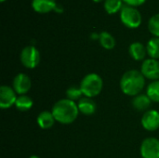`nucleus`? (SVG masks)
Segmentation results:
<instances>
[{
  "label": "nucleus",
  "instance_id": "nucleus-1",
  "mask_svg": "<svg viewBox=\"0 0 159 158\" xmlns=\"http://www.w3.org/2000/svg\"><path fill=\"white\" fill-rule=\"evenodd\" d=\"M52 114L57 122L63 125H68L75 121L79 114V109L74 101L62 99L54 104Z\"/></svg>",
  "mask_w": 159,
  "mask_h": 158
},
{
  "label": "nucleus",
  "instance_id": "nucleus-2",
  "mask_svg": "<svg viewBox=\"0 0 159 158\" xmlns=\"http://www.w3.org/2000/svg\"><path fill=\"white\" fill-rule=\"evenodd\" d=\"M145 85V77L137 70L126 72L120 80V88L128 96H137L141 93Z\"/></svg>",
  "mask_w": 159,
  "mask_h": 158
},
{
  "label": "nucleus",
  "instance_id": "nucleus-3",
  "mask_svg": "<svg viewBox=\"0 0 159 158\" xmlns=\"http://www.w3.org/2000/svg\"><path fill=\"white\" fill-rule=\"evenodd\" d=\"M102 87L103 82L102 77L94 73L87 74L80 83L83 95L88 98H93L99 95L102 90Z\"/></svg>",
  "mask_w": 159,
  "mask_h": 158
},
{
  "label": "nucleus",
  "instance_id": "nucleus-4",
  "mask_svg": "<svg viewBox=\"0 0 159 158\" xmlns=\"http://www.w3.org/2000/svg\"><path fill=\"white\" fill-rule=\"evenodd\" d=\"M120 19L122 23L130 29L138 28L142 23V15L140 11L130 6H124L120 11Z\"/></svg>",
  "mask_w": 159,
  "mask_h": 158
},
{
  "label": "nucleus",
  "instance_id": "nucleus-5",
  "mask_svg": "<svg viewBox=\"0 0 159 158\" xmlns=\"http://www.w3.org/2000/svg\"><path fill=\"white\" fill-rule=\"evenodd\" d=\"M20 61L28 69L35 68L40 62V53L34 46L25 47L20 52Z\"/></svg>",
  "mask_w": 159,
  "mask_h": 158
},
{
  "label": "nucleus",
  "instance_id": "nucleus-6",
  "mask_svg": "<svg viewBox=\"0 0 159 158\" xmlns=\"http://www.w3.org/2000/svg\"><path fill=\"white\" fill-rule=\"evenodd\" d=\"M141 155L143 158H159V140L145 139L141 145Z\"/></svg>",
  "mask_w": 159,
  "mask_h": 158
},
{
  "label": "nucleus",
  "instance_id": "nucleus-7",
  "mask_svg": "<svg viewBox=\"0 0 159 158\" xmlns=\"http://www.w3.org/2000/svg\"><path fill=\"white\" fill-rule=\"evenodd\" d=\"M142 74L145 78L150 80H159V61L147 59L142 64Z\"/></svg>",
  "mask_w": 159,
  "mask_h": 158
},
{
  "label": "nucleus",
  "instance_id": "nucleus-8",
  "mask_svg": "<svg viewBox=\"0 0 159 158\" xmlns=\"http://www.w3.org/2000/svg\"><path fill=\"white\" fill-rule=\"evenodd\" d=\"M17 99L13 88L7 86H2L0 88V107L2 109H7L13 106L16 103Z\"/></svg>",
  "mask_w": 159,
  "mask_h": 158
},
{
  "label": "nucleus",
  "instance_id": "nucleus-9",
  "mask_svg": "<svg viewBox=\"0 0 159 158\" xmlns=\"http://www.w3.org/2000/svg\"><path fill=\"white\" fill-rule=\"evenodd\" d=\"M13 89L15 90L16 93L21 95H25L31 88L32 83H31V79L30 77L25 74H19L15 76V78L13 79Z\"/></svg>",
  "mask_w": 159,
  "mask_h": 158
},
{
  "label": "nucleus",
  "instance_id": "nucleus-10",
  "mask_svg": "<svg viewBox=\"0 0 159 158\" xmlns=\"http://www.w3.org/2000/svg\"><path fill=\"white\" fill-rule=\"evenodd\" d=\"M143 127L148 131H155L159 129V113L156 110L146 111L142 118Z\"/></svg>",
  "mask_w": 159,
  "mask_h": 158
},
{
  "label": "nucleus",
  "instance_id": "nucleus-11",
  "mask_svg": "<svg viewBox=\"0 0 159 158\" xmlns=\"http://www.w3.org/2000/svg\"><path fill=\"white\" fill-rule=\"evenodd\" d=\"M57 7L56 0H33L32 7L33 9L40 14L48 13L51 10H55Z\"/></svg>",
  "mask_w": 159,
  "mask_h": 158
},
{
  "label": "nucleus",
  "instance_id": "nucleus-12",
  "mask_svg": "<svg viewBox=\"0 0 159 158\" xmlns=\"http://www.w3.org/2000/svg\"><path fill=\"white\" fill-rule=\"evenodd\" d=\"M77 106H78L79 112H81L82 114L86 115H91L97 110V105L95 102L91 98H88V97L81 98L78 102Z\"/></svg>",
  "mask_w": 159,
  "mask_h": 158
},
{
  "label": "nucleus",
  "instance_id": "nucleus-13",
  "mask_svg": "<svg viewBox=\"0 0 159 158\" xmlns=\"http://www.w3.org/2000/svg\"><path fill=\"white\" fill-rule=\"evenodd\" d=\"M55 118L52 112L43 111L37 116V124L42 129H48L52 128L55 123Z\"/></svg>",
  "mask_w": 159,
  "mask_h": 158
},
{
  "label": "nucleus",
  "instance_id": "nucleus-14",
  "mask_svg": "<svg viewBox=\"0 0 159 158\" xmlns=\"http://www.w3.org/2000/svg\"><path fill=\"white\" fill-rule=\"evenodd\" d=\"M129 54L132 59L135 61H143L146 54H147V49L146 47L140 42H134L129 46Z\"/></svg>",
  "mask_w": 159,
  "mask_h": 158
},
{
  "label": "nucleus",
  "instance_id": "nucleus-15",
  "mask_svg": "<svg viewBox=\"0 0 159 158\" xmlns=\"http://www.w3.org/2000/svg\"><path fill=\"white\" fill-rule=\"evenodd\" d=\"M132 106L138 111H145L151 106L152 101L147 94H139L132 100Z\"/></svg>",
  "mask_w": 159,
  "mask_h": 158
},
{
  "label": "nucleus",
  "instance_id": "nucleus-16",
  "mask_svg": "<svg viewBox=\"0 0 159 158\" xmlns=\"http://www.w3.org/2000/svg\"><path fill=\"white\" fill-rule=\"evenodd\" d=\"M100 44L105 49H113L116 46V40L114 36L108 32H102L99 34Z\"/></svg>",
  "mask_w": 159,
  "mask_h": 158
},
{
  "label": "nucleus",
  "instance_id": "nucleus-17",
  "mask_svg": "<svg viewBox=\"0 0 159 158\" xmlns=\"http://www.w3.org/2000/svg\"><path fill=\"white\" fill-rule=\"evenodd\" d=\"M33 103H34L33 100L30 97H28L26 95H21V96L18 97L15 106L20 112H27L33 107Z\"/></svg>",
  "mask_w": 159,
  "mask_h": 158
},
{
  "label": "nucleus",
  "instance_id": "nucleus-18",
  "mask_svg": "<svg viewBox=\"0 0 159 158\" xmlns=\"http://www.w3.org/2000/svg\"><path fill=\"white\" fill-rule=\"evenodd\" d=\"M147 54L151 59L158 60L159 59V37H154L150 39L146 46Z\"/></svg>",
  "mask_w": 159,
  "mask_h": 158
},
{
  "label": "nucleus",
  "instance_id": "nucleus-19",
  "mask_svg": "<svg viewBox=\"0 0 159 158\" xmlns=\"http://www.w3.org/2000/svg\"><path fill=\"white\" fill-rule=\"evenodd\" d=\"M123 0H104V9L108 14H116L122 9Z\"/></svg>",
  "mask_w": 159,
  "mask_h": 158
},
{
  "label": "nucleus",
  "instance_id": "nucleus-20",
  "mask_svg": "<svg viewBox=\"0 0 159 158\" xmlns=\"http://www.w3.org/2000/svg\"><path fill=\"white\" fill-rule=\"evenodd\" d=\"M146 94L152 102H159V80L153 81L149 84Z\"/></svg>",
  "mask_w": 159,
  "mask_h": 158
},
{
  "label": "nucleus",
  "instance_id": "nucleus-21",
  "mask_svg": "<svg viewBox=\"0 0 159 158\" xmlns=\"http://www.w3.org/2000/svg\"><path fill=\"white\" fill-rule=\"evenodd\" d=\"M149 32L155 35V37H159V13L154 15L148 22Z\"/></svg>",
  "mask_w": 159,
  "mask_h": 158
},
{
  "label": "nucleus",
  "instance_id": "nucleus-22",
  "mask_svg": "<svg viewBox=\"0 0 159 158\" xmlns=\"http://www.w3.org/2000/svg\"><path fill=\"white\" fill-rule=\"evenodd\" d=\"M83 92L81 90L80 87H76V86H72L70 87L67 90H66V96L67 99L71 100V101H75V100H80V98L82 97Z\"/></svg>",
  "mask_w": 159,
  "mask_h": 158
},
{
  "label": "nucleus",
  "instance_id": "nucleus-23",
  "mask_svg": "<svg viewBox=\"0 0 159 158\" xmlns=\"http://www.w3.org/2000/svg\"><path fill=\"white\" fill-rule=\"evenodd\" d=\"M123 1L126 3V5L136 7H139L143 4H144L146 0H123Z\"/></svg>",
  "mask_w": 159,
  "mask_h": 158
},
{
  "label": "nucleus",
  "instance_id": "nucleus-24",
  "mask_svg": "<svg viewBox=\"0 0 159 158\" xmlns=\"http://www.w3.org/2000/svg\"><path fill=\"white\" fill-rule=\"evenodd\" d=\"M30 158H40L39 156H30Z\"/></svg>",
  "mask_w": 159,
  "mask_h": 158
},
{
  "label": "nucleus",
  "instance_id": "nucleus-25",
  "mask_svg": "<svg viewBox=\"0 0 159 158\" xmlns=\"http://www.w3.org/2000/svg\"><path fill=\"white\" fill-rule=\"evenodd\" d=\"M94 2H96V3H100V2H102V1H103V0H93Z\"/></svg>",
  "mask_w": 159,
  "mask_h": 158
},
{
  "label": "nucleus",
  "instance_id": "nucleus-26",
  "mask_svg": "<svg viewBox=\"0 0 159 158\" xmlns=\"http://www.w3.org/2000/svg\"><path fill=\"white\" fill-rule=\"evenodd\" d=\"M5 1H6V0H0V2H2V3H3V2H5Z\"/></svg>",
  "mask_w": 159,
  "mask_h": 158
}]
</instances>
